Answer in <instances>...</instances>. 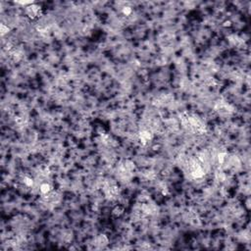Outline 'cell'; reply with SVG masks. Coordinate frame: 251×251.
<instances>
[{
	"instance_id": "obj_8",
	"label": "cell",
	"mask_w": 251,
	"mask_h": 251,
	"mask_svg": "<svg viewBox=\"0 0 251 251\" xmlns=\"http://www.w3.org/2000/svg\"><path fill=\"white\" fill-rule=\"evenodd\" d=\"M23 181H24V184H25L26 186H29V188H30V186H33V185H34V180H33V179H30V178H29V177H25L24 180H23Z\"/></svg>"
},
{
	"instance_id": "obj_5",
	"label": "cell",
	"mask_w": 251,
	"mask_h": 251,
	"mask_svg": "<svg viewBox=\"0 0 251 251\" xmlns=\"http://www.w3.org/2000/svg\"><path fill=\"white\" fill-rule=\"evenodd\" d=\"M152 133L149 131H143L140 132V140L142 141V143H146L147 141L152 140Z\"/></svg>"
},
{
	"instance_id": "obj_9",
	"label": "cell",
	"mask_w": 251,
	"mask_h": 251,
	"mask_svg": "<svg viewBox=\"0 0 251 251\" xmlns=\"http://www.w3.org/2000/svg\"><path fill=\"white\" fill-rule=\"evenodd\" d=\"M122 12H123V14H124L125 16H130L132 11V8L131 7H124V8H123V10H122Z\"/></svg>"
},
{
	"instance_id": "obj_4",
	"label": "cell",
	"mask_w": 251,
	"mask_h": 251,
	"mask_svg": "<svg viewBox=\"0 0 251 251\" xmlns=\"http://www.w3.org/2000/svg\"><path fill=\"white\" fill-rule=\"evenodd\" d=\"M133 170H135V164L130 161V160H124L119 165V171L121 174L129 175Z\"/></svg>"
},
{
	"instance_id": "obj_3",
	"label": "cell",
	"mask_w": 251,
	"mask_h": 251,
	"mask_svg": "<svg viewBox=\"0 0 251 251\" xmlns=\"http://www.w3.org/2000/svg\"><path fill=\"white\" fill-rule=\"evenodd\" d=\"M26 13L28 15V17L31 20L34 19H38L41 17L42 15V10L41 7L37 4H31L30 6L26 7Z\"/></svg>"
},
{
	"instance_id": "obj_6",
	"label": "cell",
	"mask_w": 251,
	"mask_h": 251,
	"mask_svg": "<svg viewBox=\"0 0 251 251\" xmlns=\"http://www.w3.org/2000/svg\"><path fill=\"white\" fill-rule=\"evenodd\" d=\"M39 190L40 192L43 195L45 194H48L49 192L52 191V186L49 184H47V183H43V184H41L40 186H39Z\"/></svg>"
},
{
	"instance_id": "obj_10",
	"label": "cell",
	"mask_w": 251,
	"mask_h": 251,
	"mask_svg": "<svg viewBox=\"0 0 251 251\" xmlns=\"http://www.w3.org/2000/svg\"><path fill=\"white\" fill-rule=\"evenodd\" d=\"M9 30H10V29L8 28V26H6L4 24L1 25V34L2 35H4L5 34H8Z\"/></svg>"
},
{
	"instance_id": "obj_7",
	"label": "cell",
	"mask_w": 251,
	"mask_h": 251,
	"mask_svg": "<svg viewBox=\"0 0 251 251\" xmlns=\"http://www.w3.org/2000/svg\"><path fill=\"white\" fill-rule=\"evenodd\" d=\"M112 213H113L114 216L119 217V216H121L123 214V213H124V209H123V207H121V206H117Z\"/></svg>"
},
{
	"instance_id": "obj_2",
	"label": "cell",
	"mask_w": 251,
	"mask_h": 251,
	"mask_svg": "<svg viewBox=\"0 0 251 251\" xmlns=\"http://www.w3.org/2000/svg\"><path fill=\"white\" fill-rule=\"evenodd\" d=\"M103 190L106 197L109 200H115L119 197L120 189L115 184H111L109 181H106L103 184Z\"/></svg>"
},
{
	"instance_id": "obj_1",
	"label": "cell",
	"mask_w": 251,
	"mask_h": 251,
	"mask_svg": "<svg viewBox=\"0 0 251 251\" xmlns=\"http://www.w3.org/2000/svg\"><path fill=\"white\" fill-rule=\"evenodd\" d=\"M180 121H181V125L184 126V129H186L191 132L201 135V133H204L206 132L205 123L196 115L185 114L184 116H181Z\"/></svg>"
},
{
	"instance_id": "obj_11",
	"label": "cell",
	"mask_w": 251,
	"mask_h": 251,
	"mask_svg": "<svg viewBox=\"0 0 251 251\" xmlns=\"http://www.w3.org/2000/svg\"><path fill=\"white\" fill-rule=\"evenodd\" d=\"M224 26H231V23H229V22H226L225 24H224Z\"/></svg>"
}]
</instances>
